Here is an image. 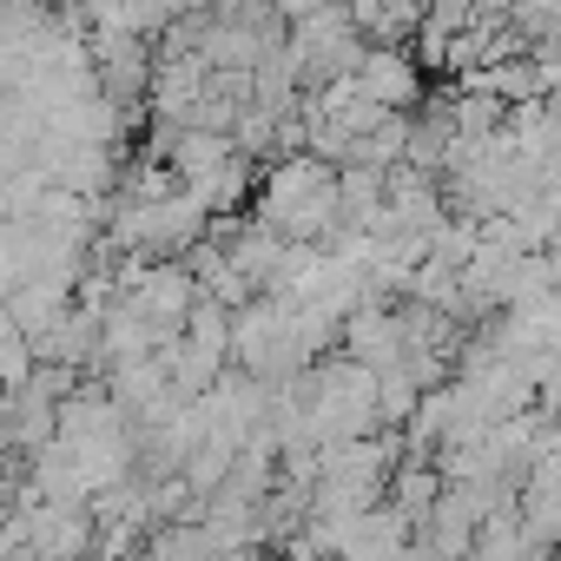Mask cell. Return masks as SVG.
<instances>
[{"label": "cell", "instance_id": "obj_1", "mask_svg": "<svg viewBox=\"0 0 561 561\" xmlns=\"http://www.w3.org/2000/svg\"><path fill=\"white\" fill-rule=\"evenodd\" d=\"M257 218L271 231H285L291 244H318L337 225V165H324L318 152H285L271 159V172L257 179Z\"/></svg>", "mask_w": 561, "mask_h": 561}, {"label": "cell", "instance_id": "obj_2", "mask_svg": "<svg viewBox=\"0 0 561 561\" xmlns=\"http://www.w3.org/2000/svg\"><path fill=\"white\" fill-rule=\"evenodd\" d=\"M357 87L377 100V106H390V113H410L416 100H423V67H416V54H403V47H364V60H357Z\"/></svg>", "mask_w": 561, "mask_h": 561}]
</instances>
